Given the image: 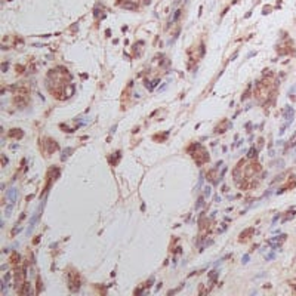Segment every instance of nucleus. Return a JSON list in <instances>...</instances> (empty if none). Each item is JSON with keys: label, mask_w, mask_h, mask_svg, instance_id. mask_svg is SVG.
Returning <instances> with one entry per match:
<instances>
[{"label": "nucleus", "mask_w": 296, "mask_h": 296, "mask_svg": "<svg viewBox=\"0 0 296 296\" xmlns=\"http://www.w3.org/2000/svg\"><path fill=\"white\" fill-rule=\"evenodd\" d=\"M2 161H3V164H5V163L7 164V159H5V155H3V157H2Z\"/></svg>", "instance_id": "nucleus-21"}, {"label": "nucleus", "mask_w": 296, "mask_h": 296, "mask_svg": "<svg viewBox=\"0 0 296 296\" xmlns=\"http://www.w3.org/2000/svg\"><path fill=\"white\" fill-rule=\"evenodd\" d=\"M247 157H249V159H256V157H258V148L252 147L250 150H249V153H247Z\"/></svg>", "instance_id": "nucleus-6"}, {"label": "nucleus", "mask_w": 296, "mask_h": 296, "mask_svg": "<svg viewBox=\"0 0 296 296\" xmlns=\"http://www.w3.org/2000/svg\"><path fill=\"white\" fill-rule=\"evenodd\" d=\"M296 145V132L293 133V136L290 138V141H289V147L292 148V147H295Z\"/></svg>", "instance_id": "nucleus-9"}, {"label": "nucleus", "mask_w": 296, "mask_h": 296, "mask_svg": "<svg viewBox=\"0 0 296 296\" xmlns=\"http://www.w3.org/2000/svg\"><path fill=\"white\" fill-rule=\"evenodd\" d=\"M202 184H203V173L200 175V178H198V184L196 185V190H198L200 187H202Z\"/></svg>", "instance_id": "nucleus-13"}, {"label": "nucleus", "mask_w": 296, "mask_h": 296, "mask_svg": "<svg viewBox=\"0 0 296 296\" xmlns=\"http://www.w3.org/2000/svg\"><path fill=\"white\" fill-rule=\"evenodd\" d=\"M121 7H125V9H136V5H130V3H123L121 5Z\"/></svg>", "instance_id": "nucleus-10"}, {"label": "nucleus", "mask_w": 296, "mask_h": 296, "mask_svg": "<svg viewBox=\"0 0 296 296\" xmlns=\"http://www.w3.org/2000/svg\"><path fill=\"white\" fill-rule=\"evenodd\" d=\"M210 193H212V188H210V187H206V188H204V197H209V196H210Z\"/></svg>", "instance_id": "nucleus-14"}, {"label": "nucleus", "mask_w": 296, "mask_h": 296, "mask_svg": "<svg viewBox=\"0 0 296 296\" xmlns=\"http://www.w3.org/2000/svg\"><path fill=\"white\" fill-rule=\"evenodd\" d=\"M215 202L219 203V202H221V197H219V196H215Z\"/></svg>", "instance_id": "nucleus-20"}, {"label": "nucleus", "mask_w": 296, "mask_h": 296, "mask_svg": "<svg viewBox=\"0 0 296 296\" xmlns=\"http://www.w3.org/2000/svg\"><path fill=\"white\" fill-rule=\"evenodd\" d=\"M274 258H275V253H274V252H271V253H268V255L265 256L267 261H271V259H274Z\"/></svg>", "instance_id": "nucleus-16"}, {"label": "nucleus", "mask_w": 296, "mask_h": 296, "mask_svg": "<svg viewBox=\"0 0 296 296\" xmlns=\"http://www.w3.org/2000/svg\"><path fill=\"white\" fill-rule=\"evenodd\" d=\"M241 262H243V264H247V262H249V255L243 256V258H241Z\"/></svg>", "instance_id": "nucleus-18"}, {"label": "nucleus", "mask_w": 296, "mask_h": 296, "mask_svg": "<svg viewBox=\"0 0 296 296\" xmlns=\"http://www.w3.org/2000/svg\"><path fill=\"white\" fill-rule=\"evenodd\" d=\"M181 12H182V11H176V12H175V16L172 18V22H175V21L179 18V16H181Z\"/></svg>", "instance_id": "nucleus-15"}, {"label": "nucleus", "mask_w": 296, "mask_h": 296, "mask_svg": "<svg viewBox=\"0 0 296 296\" xmlns=\"http://www.w3.org/2000/svg\"><path fill=\"white\" fill-rule=\"evenodd\" d=\"M68 280H70V289H71V290H77L80 287L79 275H77L76 273H70L68 274Z\"/></svg>", "instance_id": "nucleus-2"}, {"label": "nucleus", "mask_w": 296, "mask_h": 296, "mask_svg": "<svg viewBox=\"0 0 296 296\" xmlns=\"http://www.w3.org/2000/svg\"><path fill=\"white\" fill-rule=\"evenodd\" d=\"M46 144L49 145L48 154H50L52 151H56V150H58V145H56V142H55V141H52V139H48V142H46Z\"/></svg>", "instance_id": "nucleus-4"}, {"label": "nucleus", "mask_w": 296, "mask_h": 296, "mask_svg": "<svg viewBox=\"0 0 296 296\" xmlns=\"http://www.w3.org/2000/svg\"><path fill=\"white\" fill-rule=\"evenodd\" d=\"M218 275H219V273H218V271H216V269H215V271H212L210 274H209V278H210V281H215V280H216V277H218Z\"/></svg>", "instance_id": "nucleus-8"}, {"label": "nucleus", "mask_w": 296, "mask_h": 296, "mask_svg": "<svg viewBox=\"0 0 296 296\" xmlns=\"http://www.w3.org/2000/svg\"><path fill=\"white\" fill-rule=\"evenodd\" d=\"M253 232H255V228H247L246 231H243V232L240 234V237H241V240H243V238H246L247 236H250V234H253Z\"/></svg>", "instance_id": "nucleus-7"}, {"label": "nucleus", "mask_w": 296, "mask_h": 296, "mask_svg": "<svg viewBox=\"0 0 296 296\" xmlns=\"http://www.w3.org/2000/svg\"><path fill=\"white\" fill-rule=\"evenodd\" d=\"M225 230H227V224H222V227H221V230H219V232H224Z\"/></svg>", "instance_id": "nucleus-19"}, {"label": "nucleus", "mask_w": 296, "mask_h": 296, "mask_svg": "<svg viewBox=\"0 0 296 296\" xmlns=\"http://www.w3.org/2000/svg\"><path fill=\"white\" fill-rule=\"evenodd\" d=\"M16 197H18V190H16V188H11V190H7V193H6V198H7V202L13 204V203L16 202Z\"/></svg>", "instance_id": "nucleus-3"}, {"label": "nucleus", "mask_w": 296, "mask_h": 296, "mask_svg": "<svg viewBox=\"0 0 296 296\" xmlns=\"http://www.w3.org/2000/svg\"><path fill=\"white\" fill-rule=\"evenodd\" d=\"M71 151H73V150H71V148H67V150L64 151V154H62V155H61V160H65V159L68 157V154H70V153H71Z\"/></svg>", "instance_id": "nucleus-11"}, {"label": "nucleus", "mask_w": 296, "mask_h": 296, "mask_svg": "<svg viewBox=\"0 0 296 296\" xmlns=\"http://www.w3.org/2000/svg\"><path fill=\"white\" fill-rule=\"evenodd\" d=\"M286 237H287L286 234H281V236H278V237H274V238H269V240L267 241V244H268V246H271L273 249H278V247L281 246V243H283V241L286 240Z\"/></svg>", "instance_id": "nucleus-1"}, {"label": "nucleus", "mask_w": 296, "mask_h": 296, "mask_svg": "<svg viewBox=\"0 0 296 296\" xmlns=\"http://www.w3.org/2000/svg\"><path fill=\"white\" fill-rule=\"evenodd\" d=\"M203 203H204V197H200L198 200H197V204H196V209H200L203 206Z\"/></svg>", "instance_id": "nucleus-12"}, {"label": "nucleus", "mask_w": 296, "mask_h": 296, "mask_svg": "<svg viewBox=\"0 0 296 296\" xmlns=\"http://www.w3.org/2000/svg\"><path fill=\"white\" fill-rule=\"evenodd\" d=\"M24 133H22V130L21 129H12L11 132H9V138H21Z\"/></svg>", "instance_id": "nucleus-5"}, {"label": "nucleus", "mask_w": 296, "mask_h": 296, "mask_svg": "<svg viewBox=\"0 0 296 296\" xmlns=\"http://www.w3.org/2000/svg\"><path fill=\"white\" fill-rule=\"evenodd\" d=\"M18 261H19V255H16V253H13V255H12V262L15 264V262H18Z\"/></svg>", "instance_id": "nucleus-17"}]
</instances>
